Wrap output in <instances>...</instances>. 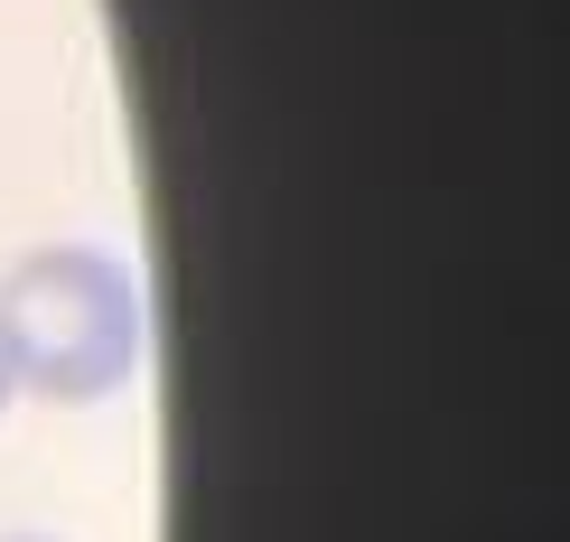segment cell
I'll return each mask as SVG.
<instances>
[{
    "label": "cell",
    "mask_w": 570,
    "mask_h": 542,
    "mask_svg": "<svg viewBox=\"0 0 570 542\" xmlns=\"http://www.w3.org/2000/svg\"><path fill=\"white\" fill-rule=\"evenodd\" d=\"M10 542H47V533H10Z\"/></svg>",
    "instance_id": "3957f363"
},
{
    "label": "cell",
    "mask_w": 570,
    "mask_h": 542,
    "mask_svg": "<svg viewBox=\"0 0 570 542\" xmlns=\"http://www.w3.org/2000/svg\"><path fill=\"white\" fill-rule=\"evenodd\" d=\"M10 393H19V384H10V365H0V403H10Z\"/></svg>",
    "instance_id": "7a4b0ae2"
},
{
    "label": "cell",
    "mask_w": 570,
    "mask_h": 542,
    "mask_svg": "<svg viewBox=\"0 0 570 542\" xmlns=\"http://www.w3.org/2000/svg\"><path fill=\"white\" fill-rule=\"evenodd\" d=\"M150 356V309L122 253L104 244H38L0 272V365L47 403H104Z\"/></svg>",
    "instance_id": "6da1fadb"
}]
</instances>
